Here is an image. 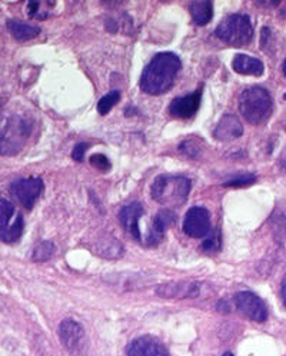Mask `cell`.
<instances>
[{"label":"cell","instance_id":"cell-1","mask_svg":"<svg viewBox=\"0 0 286 356\" xmlns=\"http://www.w3.org/2000/svg\"><path fill=\"white\" fill-rule=\"evenodd\" d=\"M181 65V59L174 53L163 52L155 54L142 73V90L152 96L163 95L174 86Z\"/></svg>","mask_w":286,"mask_h":356},{"label":"cell","instance_id":"cell-2","mask_svg":"<svg viewBox=\"0 0 286 356\" xmlns=\"http://www.w3.org/2000/svg\"><path fill=\"white\" fill-rule=\"evenodd\" d=\"M32 134V123L22 115L0 118V155L13 156L25 147Z\"/></svg>","mask_w":286,"mask_h":356},{"label":"cell","instance_id":"cell-3","mask_svg":"<svg viewBox=\"0 0 286 356\" xmlns=\"http://www.w3.org/2000/svg\"><path fill=\"white\" fill-rule=\"evenodd\" d=\"M239 110L247 122L259 125L271 115L272 98L268 90L261 86L246 87L239 96Z\"/></svg>","mask_w":286,"mask_h":356},{"label":"cell","instance_id":"cell-4","mask_svg":"<svg viewBox=\"0 0 286 356\" xmlns=\"http://www.w3.org/2000/svg\"><path fill=\"white\" fill-rule=\"evenodd\" d=\"M190 193V180L179 175H161L152 183V198L166 206H179Z\"/></svg>","mask_w":286,"mask_h":356},{"label":"cell","instance_id":"cell-5","mask_svg":"<svg viewBox=\"0 0 286 356\" xmlns=\"http://www.w3.org/2000/svg\"><path fill=\"white\" fill-rule=\"evenodd\" d=\"M215 34L232 46H245L252 41L254 28L246 14H229L218 25Z\"/></svg>","mask_w":286,"mask_h":356},{"label":"cell","instance_id":"cell-6","mask_svg":"<svg viewBox=\"0 0 286 356\" xmlns=\"http://www.w3.org/2000/svg\"><path fill=\"white\" fill-rule=\"evenodd\" d=\"M23 216L16 212L9 200L0 199V240L6 243L19 240L23 233Z\"/></svg>","mask_w":286,"mask_h":356},{"label":"cell","instance_id":"cell-7","mask_svg":"<svg viewBox=\"0 0 286 356\" xmlns=\"http://www.w3.org/2000/svg\"><path fill=\"white\" fill-rule=\"evenodd\" d=\"M43 191L45 183L41 178L19 179L10 185L12 196L26 209L33 208V205L42 196Z\"/></svg>","mask_w":286,"mask_h":356},{"label":"cell","instance_id":"cell-8","mask_svg":"<svg viewBox=\"0 0 286 356\" xmlns=\"http://www.w3.org/2000/svg\"><path fill=\"white\" fill-rule=\"evenodd\" d=\"M183 232L190 238H205L211 233V215L201 206L190 208L183 219Z\"/></svg>","mask_w":286,"mask_h":356},{"label":"cell","instance_id":"cell-9","mask_svg":"<svg viewBox=\"0 0 286 356\" xmlns=\"http://www.w3.org/2000/svg\"><path fill=\"white\" fill-rule=\"evenodd\" d=\"M235 305L238 311L249 317L254 322H265L268 320V309H266L265 304L261 297H258L252 292H239L235 296Z\"/></svg>","mask_w":286,"mask_h":356},{"label":"cell","instance_id":"cell-10","mask_svg":"<svg viewBox=\"0 0 286 356\" xmlns=\"http://www.w3.org/2000/svg\"><path fill=\"white\" fill-rule=\"evenodd\" d=\"M59 336L65 348L72 353H79L85 348V331L73 320H65L59 325Z\"/></svg>","mask_w":286,"mask_h":356},{"label":"cell","instance_id":"cell-11","mask_svg":"<svg viewBox=\"0 0 286 356\" xmlns=\"http://www.w3.org/2000/svg\"><path fill=\"white\" fill-rule=\"evenodd\" d=\"M201 99H202V89L201 87L196 92L190 93V95L174 99V101H172V103L169 105L170 115L174 118H179V119L192 118L201 106Z\"/></svg>","mask_w":286,"mask_h":356},{"label":"cell","instance_id":"cell-12","mask_svg":"<svg viewBox=\"0 0 286 356\" xmlns=\"http://www.w3.org/2000/svg\"><path fill=\"white\" fill-rule=\"evenodd\" d=\"M126 353L127 356H169L163 344L152 336H142V338L132 341Z\"/></svg>","mask_w":286,"mask_h":356},{"label":"cell","instance_id":"cell-13","mask_svg":"<svg viewBox=\"0 0 286 356\" xmlns=\"http://www.w3.org/2000/svg\"><path fill=\"white\" fill-rule=\"evenodd\" d=\"M142 215H143V206L139 202H132L126 205L119 213V219L123 224L125 231L136 240L142 239L141 229H139V219L142 218Z\"/></svg>","mask_w":286,"mask_h":356},{"label":"cell","instance_id":"cell-14","mask_svg":"<svg viewBox=\"0 0 286 356\" xmlns=\"http://www.w3.org/2000/svg\"><path fill=\"white\" fill-rule=\"evenodd\" d=\"M175 222V213L172 211H161L155 218H154V224L149 229L146 238H145V243L147 247H156L162 242L165 232L167 231V228L170 227L172 223Z\"/></svg>","mask_w":286,"mask_h":356},{"label":"cell","instance_id":"cell-15","mask_svg":"<svg viewBox=\"0 0 286 356\" xmlns=\"http://www.w3.org/2000/svg\"><path fill=\"white\" fill-rule=\"evenodd\" d=\"M201 292L198 282H170L163 284L156 289V293L162 297H196Z\"/></svg>","mask_w":286,"mask_h":356},{"label":"cell","instance_id":"cell-16","mask_svg":"<svg viewBox=\"0 0 286 356\" xmlns=\"http://www.w3.org/2000/svg\"><path fill=\"white\" fill-rule=\"evenodd\" d=\"M214 135L221 142H231L243 135V127L235 115H225L219 121Z\"/></svg>","mask_w":286,"mask_h":356},{"label":"cell","instance_id":"cell-17","mask_svg":"<svg viewBox=\"0 0 286 356\" xmlns=\"http://www.w3.org/2000/svg\"><path fill=\"white\" fill-rule=\"evenodd\" d=\"M232 67L239 74H252V76H261L265 70L262 61L243 53L235 56L232 61Z\"/></svg>","mask_w":286,"mask_h":356},{"label":"cell","instance_id":"cell-18","mask_svg":"<svg viewBox=\"0 0 286 356\" xmlns=\"http://www.w3.org/2000/svg\"><path fill=\"white\" fill-rule=\"evenodd\" d=\"M8 29L10 34L19 42L32 41L41 34V29L37 26L21 22V21H14V19L8 21Z\"/></svg>","mask_w":286,"mask_h":356},{"label":"cell","instance_id":"cell-19","mask_svg":"<svg viewBox=\"0 0 286 356\" xmlns=\"http://www.w3.org/2000/svg\"><path fill=\"white\" fill-rule=\"evenodd\" d=\"M189 12L194 22L199 26H205L214 16V6L211 2H192L189 5Z\"/></svg>","mask_w":286,"mask_h":356},{"label":"cell","instance_id":"cell-20","mask_svg":"<svg viewBox=\"0 0 286 356\" xmlns=\"http://www.w3.org/2000/svg\"><path fill=\"white\" fill-rule=\"evenodd\" d=\"M54 5V2H48V0H41V2L33 0V2L28 3V14L37 21H45L52 14Z\"/></svg>","mask_w":286,"mask_h":356},{"label":"cell","instance_id":"cell-21","mask_svg":"<svg viewBox=\"0 0 286 356\" xmlns=\"http://www.w3.org/2000/svg\"><path fill=\"white\" fill-rule=\"evenodd\" d=\"M121 99V93L118 90H112L108 95H105L99 102H98V112L101 115H108L112 110V107L116 105Z\"/></svg>","mask_w":286,"mask_h":356},{"label":"cell","instance_id":"cell-22","mask_svg":"<svg viewBox=\"0 0 286 356\" xmlns=\"http://www.w3.org/2000/svg\"><path fill=\"white\" fill-rule=\"evenodd\" d=\"M54 253V245L52 242H42L33 251V260L45 262L49 260Z\"/></svg>","mask_w":286,"mask_h":356},{"label":"cell","instance_id":"cell-23","mask_svg":"<svg viewBox=\"0 0 286 356\" xmlns=\"http://www.w3.org/2000/svg\"><path fill=\"white\" fill-rule=\"evenodd\" d=\"M255 180H256L255 175H239V176H235L232 179H229L227 182H225V186H229V187L247 186V185H252Z\"/></svg>","mask_w":286,"mask_h":356},{"label":"cell","instance_id":"cell-24","mask_svg":"<svg viewBox=\"0 0 286 356\" xmlns=\"http://www.w3.org/2000/svg\"><path fill=\"white\" fill-rule=\"evenodd\" d=\"M201 249L205 251V252H209V253L219 251L221 249V235L216 233V235H212L209 239H206L202 243V248Z\"/></svg>","mask_w":286,"mask_h":356},{"label":"cell","instance_id":"cell-25","mask_svg":"<svg viewBox=\"0 0 286 356\" xmlns=\"http://www.w3.org/2000/svg\"><path fill=\"white\" fill-rule=\"evenodd\" d=\"M90 165L93 167H96L99 171H109L110 169V160L105 155H93L90 156Z\"/></svg>","mask_w":286,"mask_h":356},{"label":"cell","instance_id":"cell-26","mask_svg":"<svg viewBox=\"0 0 286 356\" xmlns=\"http://www.w3.org/2000/svg\"><path fill=\"white\" fill-rule=\"evenodd\" d=\"M88 149H89V143H79V145H76L74 149H73V152H72V158H73L74 160L82 162Z\"/></svg>","mask_w":286,"mask_h":356},{"label":"cell","instance_id":"cell-27","mask_svg":"<svg viewBox=\"0 0 286 356\" xmlns=\"http://www.w3.org/2000/svg\"><path fill=\"white\" fill-rule=\"evenodd\" d=\"M280 295H282V301H283V305L286 306V275L282 280V286H280Z\"/></svg>","mask_w":286,"mask_h":356},{"label":"cell","instance_id":"cell-28","mask_svg":"<svg viewBox=\"0 0 286 356\" xmlns=\"http://www.w3.org/2000/svg\"><path fill=\"white\" fill-rule=\"evenodd\" d=\"M259 5H268V6H278L279 2H259Z\"/></svg>","mask_w":286,"mask_h":356},{"label":"cell","instance_id":"cell-29","mask_svg":"<svg viewBox=\"0 0 286 356\" xmlns=\"http://www.w3.org/2000/svg\"><path fill=\"white\" fill-rule=\"evenodd\" d=\"M222 356H234V355H232V353H231V352H226V353H223V355H222Z\"/></svg>","mask_w":286,"mask_h":356},{"label":"cell","instance_id":"cell-30","mask_svg":"<svg viewBox=\"0 0 286 356\" xmlns=\"http://www.w3.org/2000/svg\"><path fill=\"white\" fill-rule=\"evenodd\" d=\"M283 73H285V74H286V61H285V62H283Z\"/></svg>","mask_w":286,"mask_h":356},{"label":"cell","instance_id":"cell-31","mask_svg":"<svg viewBox=\"0 0 286 356\" xmlns=\"http://www.w3.org/2000/svg\"><path fill=\"white\" fill-rule=\"evenodd\" d=\"M285 99H286V95H285Z\"/></svg>","mask_w":286,"mask_h":356}]
</instances>
